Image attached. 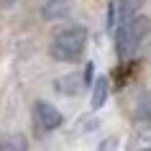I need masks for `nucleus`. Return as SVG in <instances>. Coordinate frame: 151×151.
I'll return each instance as SVG.
<instances>
[{
  "label": "nucleus",
  "mask_w": 151,
  "mask_h": 151,
  "mask_svg": "<svg viewBox=\"0 0 151 151\" xmlns=\"http://www.w3.org/2000/svg\"><path fill=\"white\" fill-rule=\"evenodd\" d=\"M149 33H151V18L149 16H133L131 21H123L118 33H115L118 56L120 59H131Z\"/></svg>",
  "instance_id": "f257e3e1"
},
{
  "label": "nucleus",
  "mask_w": 151,
  "mask_h": 151,
  "mask_svg": "<svg viewBox=\"0 0 151 151\" xmlns=\"http://www.w3.org/2000/svg\"><path fill=\"white\" fill-rule=\"evenodd\" d=\"M85 44H87V31L82 26H69L54 36L49 54L56 62H77L85 51Z\"/></svg>",
  "instance_id": "f03ea898"
},
{
  "label": "nucleus",
  "mask_w": 151,
  "mask_h": 151,
  "mask_svg": "<svg viewBox=\"0 0 151 151\" xmlns=\"http://www.w3.org/2000/svg\"><path fill=\"white\" fill-rule=\"evenodd\" d=\"M33 118H36V128H41V131H56L64 120L62 113L56 110L54 105L44 103V100L33 105Z\"/></svg>",
  "instance_id": "7ed1b4c3"
},
{
  "label": "nucleus",
  "mask_w": 151,
  "mask_h": 151,
  "mask_svg": "<svg viewBox=\"0 0 151 151\" xmlns=\"http://www.w3.org/2000/svg\"><path fill=\"white\" fill-rule=\"evenodd\" d=\"M133 120L141 123V126H149L151 123V92L149 90H143V92L136 95V100H133Z\"/></svg>",
  "instance_id": "20e7f679"
},
{
  "label": "nucleus",
  "mask_w": 151,
  "mask_h": 151,
  "mask_svg": "<svg viewBox=\"0 0 151 151\" xmlns=\"http://www.w3.org/2000/svg\"><path fill=\"white\" fill-rule=\"evenodd\" d=\"M54 87L62 92V95H77L82 87H85V74H77V72H72V74H64L59 80L54 82Z\"/></svg>",
  "instance_id": "39448f33"
},
{
  "label": "nucleus",
  "mask_w": 151,
  "mask_h": 151,
  "mask_svg": "<svg viewBox=\"0 0 151 151\" xmlns=\"http://www.w3.org/2000/svg\"><path fill=\"white\" fill-rule=\"evenodd\" d=\"M69 10V0H44L41 5V16L46 21H56V18H64Z\"/></svg>",
  "instance_id": "423d86ee"
},
{
  "label": "nucleus",
  "mask_w": 151,
  "mask_h": 151,
  "mask_svg": "<svg viewBox=\"0 0 151 151\" xmlns=\"http://www.w3.org/2000/svg\"><path fill=\"white\" fill-rule=\"evenodd\" d=\"M108 92H110V85H108V77H97L95 85H92V97H90V105L92 108H103L105 100H108Z\"/></svg>",
  "instance_id": "0eeeda50"
},
{
  "label": "nucleus",
  "mask_w": 151,
  "mask_h": 151,
  "mask_svg": "<svg viewBox=\"0 0 151 151\" xmlns=\"http://www.w3.org/2000/svg\"><path fill=\"white\" fill-rule=\"evenodd\" d=\"M143 0H118V18L120 21H131L133 16H138Z\"/></svg>",
  "instance_id": "6e6552de"
},
{
  "label": "nucleus",
  "mask_w": 151,
  "mask_h": 151,
  "mask_svg": "<svg viewBox=\"0 0 151 151\" xmlns=\"http://www.w3.org/2000/svg\"><path fill=\"white\" fill-rule=\"evenodd\" d=\"M0 149H26V141L23 136H5L0 141Z\"/></svg>",
  "instance_id": "1a4fd4ad"
},
{
  "label": "nucleus",
  "mask_w": 151,
  "mask_h": 151,
  "mask_svg": "<svg viewBox=\"0 0 151 151\" xmlns=\"http://www.w3.org/2000/svg\"><path fill=\"white\" fill-rule=\"evenodd\" d=\"M90 82H92V64L85 67V85H90Z\"/></svg>",
  "instance_id": "9d476101"
}]
</instances>
